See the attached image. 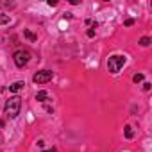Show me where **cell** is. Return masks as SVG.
I'll list each match as a JSON object with an SVG mask.
<instances>
[{
  "instance_id": "2e32d148",
  "label": "cell",
  "mask_w": 152,
  "mask_h": 152,
  "mask_svg": "<svg viewBox=\"0 0 152 152\" xmlns=\"http://www.w3.org/2000/svg\"><path fill=\"white\" fill-rule=\"evenodd\" d=\"M41 152H56V148L52 147V148H47V150H41Z\"/></svg>"
},
{
  "instance_id": "5bb4252c",
  "label": "cell",
  "mask_w": 152,
  "mask_h": 152,
  "mask_svg": "<svg viewBox=\"0 0 152 152\" xmlns=\"http://www.w3.org/2000/svg\"><path fill=\"white\" fill-rule=\"evenodd\" d=\"M143 90L148 91V90H150V83H143Z\"/></svg>"
},
{
  "instance_id": "3957f363",
  "label": "cell",
  "mask_w": 152,
  "mask_h": 152,
  "mask_svg": "<svg viewBox=\"0 0 152 152\" xmlns=\"http://www.w3.org/2000/svg\"><path fill=\"white\" fill-rule=\"evenodd\" d=\"M52 77H54V73H52L50 70H39V72L34 73L32 81H34L36 84H45V83H50Z\"/></svg>"
},
{
  "instance_id": "277c9868",
  "label": "cell",
  "mask_w": 152,
  "mask_h": 152,
  "mask_svg": "<svg viewBox=\"0 0 152 152\" xmlns=\"http://www.w3.org/2000/svg\"><path fill=\"white\" fill-rule=\"evenodd\" d=\"M13 59H15V64H16L18 68H23V66L29 63L31 54H29L27 50H16V52H15V56H13Z\"/></svg>"
},
{
  "instance_id": "30bf717a",
  "label": "cell",
  "mask_w": 152,
  "mask_h": 152,
  "mask_svg": "<svg viewBox=\"0 0 152 152\" xmlns=\"http://www.w3.org/2000/svg\"><path fill=\"white\" fill-rule=\"evenodd\" d=\"M143 79H145V75H143V73H134V77H132V81H134L136 84H138V83H141Z\"/></svg>"
},
{
  "instance_id": "8fae6325",
  "label": "cell",
  "mask_w": 152,
  "mask_h": 152,
  "mask_svg": "<svg viewBox=\"0 0 152 152\" xmlns=\"http://www.w3.org/2000/svg\"><path fill=\"white\" fill-rule=\"evenodd\" d=\"M140 45H141V47H148V45H150V38H148V36H143V38L140 39Z\"/></svg>"
},
{
  "instance_id": "6da1fadb",
  "label": "cell",
  "mask_w": 152,
  "mask_h": 152,
  "mask_svg": "<svg viewBox=\"0 0 152 152\" xmlns=\"http://www.w3.org/2000/svg\"><path fill=\"white\" fill-rule=\"evenodd\" d=\"M20 107H22V99H20L18 95H15V97H9V99L6 100L4 113H6V116H9V118H16V116L20 115Z\"/></svg>"
},
{
  "instance_id": "52a82bcc",
  "label": "cell",
  "mask_w": 152,
  "mask_h": 152,
  "mask_svg": "<svg viewBox=\"0 0 152 152\" xmlns=\"http://www.w3.org/2000/svg\"><path fill=\"white\" fill-rule=\"evenodd\" d=\"M9 22H11L9 15H4V13H0V25H7Z\"/></svg>"
},
{
  "instance_id": "ba28073f",
  "label": "cell",
  "mask_w": 152,
  "mask_h": 152,
  "mask_svg": "<svg viewBox=\"0 0 152 152\" xmlns=\"http://www.w3.org/2000/svg\"><path fill=\"white\" fill-rule=\"evenodd\" d=\"M23 36H25L27 39H31V41H36V38H38V36H36L34 32H31L29 29H25V31H23Z\"/></svg>"
},
{
  "instance_id": "7c38bea8",
  "label": "cell",
  "mask_w": 152,
  "mask_h": 152,
  "mask_svg": "<svg viewBox=\"0 0 152 152\" xmlns=\"http://www.w3.org/2000/svg\"><path fill=\"white\" fill-rule=\"evenodd\" d=\"M132 23H134V20H132V18H127V20H125V27H131Z\"/></svg>"
},
{
  "instance_id": "7a4b0ae2",
  "label": "cell",
  "mask_w": 152,
  "mask_h": 152,
  "mask_svg": "<svg viewBox=\"0 0 152 152\" xmlns=\"http://www.w3.org/2000/svg\"><path fill=\"white\" fill-rule=\"evenodd\" d=\"M125 61H127V57H125V56L115 54V56H111V57L107 59V70H109L111 73H118V72L124 68Z\"/></svg>"
},
{
  "instance_id": "9a60e30c",
  "label": "cell",
  "mask_w": 152,
  "mask_h": 152,
  "mask_svg": "<svg viewBox=\"0 0 152 152\" xmlns=\"http://www.w3.org/2000/svg\"><path fill=\"white\" fill-rule=\"evenodd\" d=\"M48 6H52V7H54V6H57V2H56V0H48Z\"/></svg>"
},
{
  "instance_id": "5b68a950",
  "label": "cell",
  "mask_w": 152,
  "mask_h": 152,
  "mask_svg": "<svg viewBox=\"0 0 152 152\" xmlns=\"http://www.w3.org/2000/svg\"><path fill=\"white\" fill-rule=\"evenodd\" d=\"M23 86H25V83H23V81H16V83H13V84L9 86V91L16 93V91H20V90H22Z\"/></svg>"
},
{
  "instance_id": "8992f818",
  "label": "cell",
  "mask_w": 152,
  "mask_h": 152,
  "mask_svg": "<svg viewBox=\"0 0 152 152\" xmlns=\"http://www.w3.org/2000/svg\"><path fill=\"white\" fill-rule=\"evenodd\" d=\"M47 99H48V93H47L45 90H41V91L36 93V100H38V102H45Z\"/></svg>"
},
{
  "instance_id": "9c48e42d",
  "label": "cell",
  "mask_w": 152,
  "mask_h": 152,
  "mask_svg": "<svg viewBox=\"0 0 152 152\" xmlns=\"http://www.w3.org/2000/svg\"><path fill=\"white\" fill-rule=\"evenodd\" d=\"M125 138H127V140L134 138V131H132V127H131V125H127V127H125Z\"/></svg>"
},
{
  "instance_id": "4fadbf2b",
  "label": "cell",
  "mask_w": 152,
  "mask_h": 152,
  "mask_svg": "<svg viewBox=\"0 0 152 152\" xmlns=\"http://www.w3.org/2000/svg\"><path fill=\"white\" fill-rule=\"evenodd\" d=\"M86 36H88V38H93V36H95V31H93V29H88Z\"/></svg>"
}]
</instances>
